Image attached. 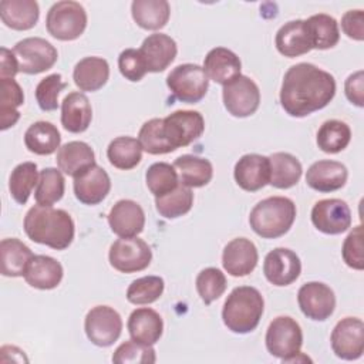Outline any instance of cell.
<instances>
[{
  "label": "cell",
  "instance_id": "obj_46",
  "mask_svg": "<svg viewBox=\"0 0 364 364\" xmlns=\"http://www.w3.org/2000/svg\"><path fill=\"white\" fill-rule=\"evenodd\" d=\"M226 277L216 267L203 269L196 277V290L205 304L218 300L226 290Z\"/></svg>",
  "mask_w": 364,
  "mask_h": 364
},
{
  "label": "cell",
  "instance_id": "obj_19",
  "mask_svg": "<svg viewBox=\"0 0 364 364\" xmlns=\"http://www.w3.org/2000/svg\"><path fill=\"white\" fill-rule=\"evenodd\" d=\"M75 198L84 205H98L102 202L111 191V179L104 168L92 165L85 172L74 178Z\"/></svg>",
  "mask_w": 364,
  "mask_h": 364
},
{
  "label": "cell",
  "instance_id": "obj_26",
  "mask_svg": "<svg viewBox=\"0 0 364 364\" xmlns=\"http://www.w3.org/2000/svg\"><path fill=\"white\" fill-rule=\"evenodd\" d=\"M55 162L61 172L75 178L95 165V154L87 142L71 141L58 148Z\"/></svg>",
  "mask_w": 364,
  "mask_h": 364
},
{
  "label": "cell",
  "instance_id": "obj_12",
  "mask_svg": "<svg viewBox=\"0 0 364 364\" xmlns=\"http://www.w3.org/2000/svg\"><path fill=\"white\" fill-rule=\"evenodd\" d=\"M223 105L228 112L237 118L253 115L260 104V90L247 75H239L223 85Z\"/></svg>",
  "mask_w": 364,
  "mask_h": 364
},
{
  "label": "cell",
  "instance_id": "obj_53",
  "mask_svg": "<svg viewBox=\"0 0 364 364\" xmlns=\"http://www.w3.org/2000/svg\"><path fill=\"white\" fill-rule=\"evenodd\" d=\"M20 73L18 61L13 53L6 47L0 50V78H14V75Z\"/></svg>",
  "mask_w": 364,
  "mask_h": 364
},
{
  "label": "cell",
  "instance_id": "obj_21",
  "mask_svg": "<svg viewBox=\"0 0 364 364\" xmlns=\"http://www.w3.org/2000/svg\"><path fill=\"white\" fill-rule=\"evenodd\" d=\"M139 53L148 73H162L175 60L178 47L171 36L155 33L142 41Z\"/></svg>",
  "mask_w": 364,
  "mask_h": 364
},
{
  "label": "cell",
  "instance_id": "obj_34",
  "mask_svg": "<svg viewBox=\"0 0 364 364\" xmlns=\"http://www.w3.org/2000/svg\"><path fill=\"white\" fill-rule=\"evenodd\" d=\"M173 168L179 172V182L188 188H202L213 176V166L209 159L195 155H181L175 159Z\"/></svg>",
  "mask_w": 364,
  "mask_h": 364
},
{
  "label": "cell",
  "instance_id": "obj_1",
  "mask_svg": "<svg viewBox=\"0 0 364 364\" xmlns=\"http://www.w3.org/2000/svg\"><path fill=\"white\" fill-rule=\"evenodd\" d=\"M336 95L334 77L310 63L291 65L282 81L280 104L296 118L307 117L330 104Z\"/></svg>",
  "mask_w": 364,
  "mask_h": 364
},
{
  "label": "cell",
  "instance_id": "obj_13",
  "mask_svg": "<svg viewBox=\"0 0 364 364\" xmlns=\"http://www.w3.org/2000/svg\"><path fill=\"white\" fill-rule=\"evenodd\" d=\"M331 348L341 360H357L364 353V323L358 317L341 318L331 331Z\"/></svg>",
  "mask_w": 364,
  "mask_h": 364
},
{
  "label": "cell",
  "instance_id": "obj_17",
  "mask_svg": "<svg viewBox=\"0 0 364 364\" xmlns=\"http://www.w3.org/2000/svg\"><path fill=\"white\" fill-rule=\"evenodd\" d=\"M259 262V253L255 243L246 237L230 240L222 253L223 269L233 277L250 274Z\"/></svg>",
  "mask_w": 364,
  "mask_h": 364
},
{
  "label": "cell",
  "instance_id": "obj_10",
  "mask_svg": "<svg viewBox=\"0 0 364 364\" xmlns=\"http://www.w3.org/2000/svg\"><path fill=\"white\" fill-rule=\"evenodd\" d=\"M162 131L169 145L178 149L188 146L203 134L205 119L198 111L178 109L162 119Z\"/></svg>",
  "mask_w": 364,
  "mask_h": 364
},
{
  "label": "cell",
  "instance_id": "obj_49",
  "mask_svg": "<svg viewBox=\"0 0 364 364\" xmlns=\"http://www.w3.org/2000/svg\"><path fill=\"white\" fill-rule=\"evenodd\" d=\"M343 260L354 270L364 269V243H363V226L357 225L347 235L341 249Z\"/></svg>",
  "mask_w": 364,
  "mask_h": 364
},
{
  "label": "cell",
  "instance_id": "obj_28",
  "mask_svg": "<svg viewBox=\"0 0 364 364\" xmlns=\"http://www.w3.org/2000/svg\"><path fill=\"white\" fill-rule=\"evenodd\" d=\"M92 119V108L88 97L82 92H70L61 102V125L73 134L84 132Z\"/></svg>",
  "mask_w": 364,
  "mask_h": 364
},
{
  "label": "cell",
  "instance_id": "obj_9",
  "mask_svg": "<svg viewBox=\"0 0 364 364\" xmlns=\"http://www.w3.org/2000/svg\"><path fill=\"white\" fill-rule=\"evenodd\" d=\"M109 264L121 273H135L146 269L152 260L148 243L136 236L117 239L108 253Z\"/></svg>",
  "mask_w": 364,
  "mask_h": 364
},
{
  "label": "cell",
  "instance_id": "obj_51",
  "mask_svg": "<svg viewBox=\"0 0 364 364\" xmlns=\"http://www.w3.org/2000/svg\"><path fill=\"white\" fill-rule=\"evenodd\" d=\"M341 28L348 38H353L355 41H363L364 40V11L360 9L346 11L341 17Z\"/></svg>",
  "mask_w": 364,
  "mask_h": 364
},
{
  "label": "cell",
  "instance_id": "obj_47",
  "mask_svg": "<svg viewBox=\"0 0 364 364\" xmlns=\"http://www.w3.org/2000/svg\"><path fill=\"white\" fill-rule=\"evenodd\" d=\"M112 361L117 364H152L156 361V355L152 346L131 338L117 347Z\"/></svg>",
  "mask_w": 364,
  "mask_h": 364
},
{
  "label": "cell",
  "instance_id": "obj_27",
  "mask_svg": "<svg viewBox=\"0 0 364 364\" xmlns=\"http://www.w3.org/2000/svg\"><path fill=\"white\" fill-rule=\"evenodd\" d=\"M63 266L51 256L34 255L26 269L24 280L34 289H55L63 279Z\"/></svg>",
  "mask_w": 364,
  "mask_h": 364
},
{
  "label": "cell",
  "instance_id": "obj_42",
  "mask_svg": "<svg viewBox=\"0 0 364 364\" xmlns=\"http://www.w3.org/2000/svg\"><path fill=\"white\" fill-rule=\"evenodd\" d=\"M64 191L65 181L61 171L57 168H44L40 172L34 198L37 205L53 206V203L58 202L63 198Z\"/></svg>",
  "mask_w": 364,
  "mask_h": 364
},
{
  "label": "cell",
  "instance_id": "obj_5",
  "mask_svg": "<svg viewBox=\"0 0 364 364\" xmlns=\"http://www.w3.org/2000/svg\"><path fill=\"white\" fill-rule=\"evenodd\" d=\"M46 27L57 40H75L87 27V11L80 3L73 0L57 1L47 11Z\"/></svg>",
  "mask_w": 364,
  "mask_h": 364
},
{
  "label": "cell",
  "instance_id": "obj_41",
  "mask_svg": "<svg viewBox=\"0 0 364 364\" xmlns=\"http://www.w3.org/2000/svg\"><path fill=\"white\" fill-rule=\"evenodd\" d=\"M38 178L40 173L37 172V165L34 162L18 164L9 178V191L13 199L17 203L24 205L28 200L33 188L38 183Z\"/></svg>",
  "mask_w": 364,
  "mask_h": 364
},
{
  "label": "cell",
  "instance_id": "obj_30",
  "mask_svg": "<svg viewBox=\"0 0 364 364\" xmlns=\"http://www.w3.org/2000/svg\"><path fill=\"white\" fill-rule=\"evenodd\" d=\"M40 16L38 3L36 0H1V21L17 31L30 30L36 26Z\"/></svg>",
  "mask_w": 364,
  "mask_h": 364
},
{
  "label": "cell",
  "instance_id": "obj_23",
  "mask_svg": "<svg viewBox=\"0 0 364 364\" xmlns=\"http://www.w3.org/2000/svg\"><path fill=\"white\" fill-rule=\"evenodd\" d=\"M274 44L277 51L289 58L307 54L313 50L306 20H291L284 23L276 33Z\"/></svg>",
  "mask_w": 364,
  "mask_h": 364
},
{
  "label": "cell",
  "instance_id": "obj_15",
  "mask_svg": "<svg viewBox=\"0 0 364 364\" xmlns=\"http://www.w3.org/2000/svg\"><path fill=\"white\" fill-rule=\"evenodd\" d=\"M311 222L326 235H340L351 226V210L341 199H321L311 209Z\"/></svg>",
  "mask_w": 364,
  "mask_h": 364
},
{
  "label": "cell",
  "instance_id": "obj_11",
  "mask_svg": "<svg viewBox=\"0 0 364 364\" xmlns=\"http://www.w3.org/2000/svg\"><path fill=\"white\" fill-rule=\"evenodd\" d=\"M87 338L97 347H109L121 336L122 318L119 313L109 306L92 307L84 321Z\"/></svg>",
  "mask_w": 364,
  "mask_h": 364
},
{
  "label": "cell",
  "instance_id": "obj_16",
  "mask_svg": "<svg viewBox=\"0 0 364 364\" xmlns=\"http://www.w3.org/2000/svg\"><path fill=\"white\" fill-rule=\"evenodd\" d=\"M301 272L299 256L287 247H276L270 250L263 263V273L273 286H289L297 280Z\"/></svg>",
  "mask_w": 364,
  "mask_h": 364
},
{
  "label": "cell",
  "instance_id": "obj_38",
  "mask_svg": "<svg viewBox=\"0 0 364 364\" xmlns=\"http://www.w3.org/2000/svg\"><path fill=\"white\" fill-rule=\"evenodd\" d=\"M107 158L112 166L122 171H129L142 159L141 144L132 136L114 138L107 148Z\"/></svg>",
  "mask_w": 364,
  "mask_h": 364
},
{
  "label": "cell",
  "instance_id": "obj_44",
  "mask_svg": "<svg viewBox=\"0 0 364 364\" xmlns=\"http://www.w3.org/2000/svg\"><path fill=\"white\" fill-rule=\"evenodd\" d=\"M138 141L142 151L151 155H162L175 151L164 136L162 118H152L144 122L138 132Z\"/></svg>",
  "mask_w": 364,
  "mask_h": 364
},
{
  "label": "cell",
  "instance_id": "obj_25",
  "mask_svg": "<svg viewBox=\"0 0 364 364\" xmlns=\"http://www.w3.org/2000/svg\"><path fill=\"white\" fill-rule=\"evenodd\" d=\"M128 333L132 340L154 346L164 333V321L158 311L149 307L135 309L128 317Z\"/></svg>",
  "mask_w": 364,
  "mask_h": 364
},
{
  "label": "cell",
  "instance_id": "obj_6",
  "mask_svg": "<svg viewBox=\"0 0 364 364\" xmlns=\"http://www.w3.org/2000/svg\"><path fill=\"white\" fill-rule=\"evenodd\" d=\"M166 85L173 97L186 104L199 102L208 92L209 78L198 64H179L166 77Z\"/></svg>",
  "mask_w": 364,
  "mask_h": 364
},
{
  "label": "cell",
  "instance_id": "obj_31",
  "mask_svg": "<svg viewBox=\"0 0 364 364\" xmlns=\"http://www.w3.org/2000/svg\"><path fill=\"white\" fill-rule=\"evenodd\" d=\"M31 249L17 237L3 239L0 243L1 274L7 277L24 276L26 269L33 257Z\"/></svg>",
  "mask_w": 364,
  "mask_h": 364
},
{
  "label": "cell",
  "instance_id": "obj_39",
  "mask_svg": "<svg viewBox=\"0 0 364 364\" xmlns=\"http://www.w3.org/2000/svg\"><path fill=\"white\" fill-rule=\"evenodd\" d=\"M351 139L350 127L340 119H328L317 131V146L326 154H338L347 148Z\"/></svg>",
  "mask_w": 364,
  "mask_h": 364
},
{
  "label": "cell",
  "instance_id": "obj_29",
  "mask_svg": "<svg viewBox=\"0 0 364 364\" xmlns=\"http://www.w3.org/2000/svg\"><path fill=\"white\" fill-rule=\"evenodd\" d=\"M109 78L108 61L102 57H85L80 60L73 71L74 84L81 91H98L102 88Z\"/></svg>",
  "mask_w": 364,
  "mask_h": 364
},
{
  "label": "cell",
  "instance_id": "obj_20",
  "mask_svg": "<svg viewBox=\"0 0 364 364\" xmlns=\"http://www.w3.org/2000/svg\"><path fill=\"white\" fill-rule=\"evenodd\" d=\"M233 176L243 191L256 192L264 188L270 179L269 156L259 154L243 155L235 165Z\"/></svg>",
  "mask_w": 364,
  "mask_h": 364
},
{
  "label": "cell",
  "instance_id": "obj_14",
  "mask_svg": "<svg viewBox=\"0 0 364 364\" xmlns=\"http://www.w3.org/2000/svg\"><path fill=\"white\" fill-rule=\"evenodd\" d=\"M301 313L314 321L327 320L336 309V296L330 286L321 282L304 283L297 291Z\"/></svg>",
  "mask_w": 364,
  "mask_h": 364
},
{
  "label": "cell",
  "instance_id": "obj_52",
  "mask_svg": "<svg viewBox=\"0 0 364 364\" xmlns=\"http://www.w3.org/2000/svg\"><path fill=\"white\" fill-rule=\"evenodd\" d=\"M344 92L347 100L363 108L364 107V71L358 70L350 74L344 82Z\"/></svg>",
  "mask_w": 364,
  "mask_h": 364
},
{
  "label": "cell",
  "instance_id": "obj_22",
  "mask_svg": "<svg viewBox=\"0 0 364 364\" xmlns=\"http://www.w3.org/2000/svg\"><path fill=\"white\" fill-rule=\"evenodd\" d=\"M348 178L344 164L331 159H321L310 165L306 173L307 185L317 192H334L341 189Z\"/></svg>",
  "mask_w": 364,
  "mask_h": 364
},
{
  "label": "cell",
  "instance_id": "obj_24",
  "mask_svg": "<svg viewBox=\"0 0 364 364\" xmlns=\"http://www.w3.org/2000/svg\"><path fill=\"white\" fill-rule=\"evenodd\" d=\"M203 70L209 80L220 85H226L240 75L242 63L232 50L225 47H215L206 54Z\"/></svg>",
  "mask_w": 364,
  "mask_h": 364
},
{
  "label": "cell",
  "instance_id": "obj_48",
  "mask_svg": "<svg viewBox=\"0 0 364 364\" xmlns=\"http://www.w3.org/2000/svg\"><path fill=\"white\" fill-rule=\"evenodd\" d=\"M67 87L61 74H50L44 77L36 87V100L43 111H54L58 108V95Z\"/></svg>",
  "mask_w": 364,
  "mask_h": 364
},
{
  "label": "cell",
  "instance_id": "obj_8",
  "mask_svg": "<svg viewBox=\"0 0 364 364\" xmlns=\"http://www.w3.org/2000/svg\"><path fill=\"white\" fill-rule=\"evenodd\" d=\"M13 53L18 61V70L24 74H40L50 70L57 58V48L41 37H27L16 43Z\"/></svg>",
  "mask_w": 364,
  "mask_h": 364
},
{
  "label": "cell",
  "instance_id": "obj_7",
  "mask_svg": "<svg viewBox=\"0 0 364 364\" xmlns=\"http://www.w3.org/2000/svg\"><path fill=\"white\" fill-rule=\"evenodd\" d=\"M264 341L267 351L272 355L282 358L284 363L290 357L300 353L303 344V331L294 318L289 316H279L270 321Z\"/></svg>",
  "mask_w": 364,
  "mask_h": 364
},
{
  "label": "cell",
  "instance_id": "obj_35",
  "mask_svg": "<svg viewBox=\"0 0 364 364\" xmlns=\"http://www.w3.org/2000/svg\"><path fill=\"white\" fill-rule=\"evenodd\" d=\"M131 14L141 28L161 30L169 20L171 7L166 0H134Z\"/></svg>",
  "mask_w": 364,
  "mask_h": 364
},
{
  "label": "cell",
  "instance_id": "obj_40",
  "mask_svg": "<svg viewBox=\"0 0 364 364\" xmlns=\"http://www.w3.org/2000/svg\"><path fill=\"white\" fill-rule=\"evenodd\" d=\"M193 205L191 188L179 183L173 191L155 198L156 212L165 219H176L186 215Z\"/></svg>",
  "mask_w": 364,
  "mask_h": 364
},
{
  "label": "cell",
  "instance_id": "obj_45",
  "mask_svg": "<svg viewBox=\"0 0 364 364\" xmlns=\"http://www.w3.org/2000/svg\"><path fill=\"white\" fill-rule=\"evenodd\" d=\"M164 279L159 276H144L134 280L127 289V300L132 304H149L164 293Z\"/></svg>",
  "mask_w": 364,
  "mask_h": 364
},
{
  "label": "cell",
  "instance_id": "obj_50",
  "mask_svg": "<svg viewBox=\"0 0 364 364\" xmlns=\"http://www.w3.org/2000/svg\"><path fill=\"white\" fill-rule=\"evenodd\" d=\"M118 68L122 77L132 82L141 81L148 73L139 50L135 48H125L124 51H121L118 57Z\"/></svg>",
  "mask_w": 364,
  "mask_h": 364
},
{
  "label": "cell",
  "instance_id": "obj_18",
  "mask_svg": "<svg viewBox=\"0 0 364 364\" xmlns=\"http://www.w3.org/2000/svg\"><path fill=\"white\" fill-rule=\"evenodd\" d=\"M111 230L119 237L138 236L145 226V213L139 203L131 199L118 200L108 213Z\"/></svg>",
  "mask_w": 364,
  "mask_h": 364
},
{
  "label": "cell",
  "instance_id": "obj_32",
  "mask_svg": "<svg viewBox=\"0 0 364 364\" xmlns=\"http://www.w3.org/2000/svg\"><path fill=\"white\" fill-rule=\"evenodd\" d=\"M270 179L269 183L277 189H289L301 178L300 161L289 152H274L269 156Z\"/></svg>",
  "mask_w": 364,
  "mask_h": 364
},
{
  "label": "cell",
  "instance_id": "obj_43",
  "mask_svg": "<svg viewBox=\"0 0 364 364\" xmlns=\"http://www.w3.org/2000/svg\"><path fill=\"white\" fill-rule=\"evenodd\" d=\"M145 181H146V186H148L149 192L155 198L173 191L181 183L173 165H169L166 162L152 164L146 169Z\"/></svg>",
  "mask_w": 364,
  "mask_h": 364
},
{
  "label": "cell",
  "instance_id": "obj_36",
  "mask_svg": "<svg viewBox=\"0 0 364 364\" xmlns=\"http://www.w3.org/2000/svg\"><path fill=\"white\" fill-rule=\"evenodd\" d=\"M24 102V92L14 78H0V129L13 127L18 118V107Z\"/></svg>",
  "mask_w": 364,
  "mask_h": 364
},
{
  "label": "cell",
  "instance_id": "obj_37",
  "mask_svg": "<svg viewBox=\"0 0 364 364\" xmlns=\"http://www.w3.org/2000/svg\"><path fill=\"white\" fill-rule=\"evenodd\" d=\"M306 26L313 48L328 50L333 48L340 40L338 23L328 14H313L306 20Z\"/></svg>",
  "mask_w": 364,
  "mask_h": 364
},
{
  "label": "cell",
  "instance_id": "obj_3",
  "mask_svg": "<svg viewBox=\"0 0 364 364\" xmlns=\"http://www.w3.org/2000/svg\"><path fill=\"white\" fill-rule=\"evenodd\" d=\"M263 310L264 300L260 291L252 286H239L225 300L222 320L228 330L246 334L259 326Z\"/></svg>",
  "mask_w": 364,
  "mask_h": 364
},
{
  "label": "cell",
  "instance_id": "obj_2",
  "mask_svg": "<svg viewBox=\"0 0 364 364\" xmlns=\"http://www.w3.org/2000/svg\"><path fill=\"white\" fill-rule=\"evenodd\" d=\"M26 235L36 243L55 250L67 249L75 233L74 220L64 209L34 205L24 216Z\"/></svg>",
  "mask_w": 364,
  "mask_h": 364
},
{
  "label": "cell",
  "instance_id": "obj_4",
  "mask_svg": "<svg viewBox=\"0 0 364 364\" xmlns=\"http://www.w3.org/2000/svg\"><path fill=\"white\" fill-rule=\"evenodd\" d=\"M296 219V205L286 196H270L250 210L249 223L263 239H276L286 235Z\"/></svg>",
  "mask_w": 364,
  "mask_h": 364
},
{
  "label": "cell",
  "instance_id": "obj_33",
  "mask_svg": "<svg viewBox=\"0 0 364 364\" xmlns=\"http://www.w3.org/2000/svg\"><path fill=\"white\" fill-rule=\"evenodd\" d=\"M61 135L57 127L48 121H37L24 132L26 148L36 155H51L58 151Z\"/></svg>",
  "mask_w": 364,
  "mask_h": 364
}]
</instances>
